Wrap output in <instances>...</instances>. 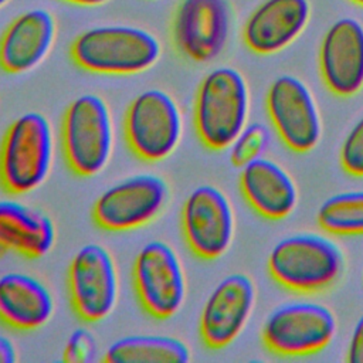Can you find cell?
<instances>
[{
  "label": "cell",
  "mask_w": 363,
  "mask_h": 363,
  "mask_svg": "<svg viewBox=\"0 0 363 363\" xmlns=\"http://www.w3.org/2000/svg\"><path fill=\"white\" fill-rule=\"evenodd\" d=\"M157 37L135 26H98L79 33L69 47L75 65L92 74L133 75L152 68L160 58Z\"/></svg>",
  "instance_id": "obj_1"
},
{
  "label": "cell",
  "mask_w": 363,
  "mask_h": 363,
  "mask_svg": "<svg viewBox=\"0 0 363 363\" xmlns=\"http://www.w3.org/2000/svg\"><path fill=\"white\" fill-rule=\"evenodd\" d=\"M250 91L242 74L218 67L204 75L193 104V125L199 140L210 150H225L244 129Z\"/></svg>",
  "instance_id": "obj_2"
},
{
  "label": "cell",
  "mask_w": 363,
  "mask_h": 363,
  "mask_svg": "<svg viewBox=\"0 0 363 363\" xmlns=\"http://www.w3.org/2000/svg\"><path fill=\"white\" fill-rule=\"evenodd\" d=\"M54 132L41 112H26L6 129L0 143V186L10 194H27L50 176Z\"/></svg>",
  "instance_id": "obj_3"
},
{
  "label": "cell",
  "mask_w": 363,
  "mask_h": 363,
  "mask_svg": "<svg viewBox=\"0 0 363 363\" xmlns=\"http://www.w3.org/2000/svg\"><path fill=\"white\" fill-rule=\"evenodd\" d=\"M61 149L71 172L79 177L101 173L113 150V121L106 101L96 94L75 98L61 119Z\"/></svg>",
  "instance_id": "obj_4"
},
{
  "label": "cell",
  "mask_w": 363,
  "mask_h": 363,
  "mask_svg": "<svg viewBox=\"0 0 363 363\" xmlns=\"http://www.w3.org/2000/svg\"><path fill=\"white\" fill-rule=\"evenodd\" d=\"M267 267L281 286L302 295L329 289L340 277L343 255L329 238L296 234L279 240L269 251Z\"/></svg>",
  "instance_id": "obj_5"
},
{
  "label": "cell",
  "mask_w": 363,
  "mask_h": 363,
  "mask_svg": "<svg viewBox=\"0 0 363 363\" xmlns=\"http://www.w3.org/2000/svg\"><path fill=\"white\" fill-rule=\"evenodd\" d=\"M182 135V111L169 92L146 89L129 102L123 116V136L138 159L149 163L167 159L177 149Z\"/></svg>",
  "instance_id": "obj_6"
},
{
  "label": "cell",
  "mask_w": 363,
  "mask_h": 363,
  "mask_svg": "<svg viewBox=\"0 0 363 363\" xmlns=\"http://www.w3.org/2000/svg\"><path fill=\"white\" fill-rule=\"evenodd\" d=\"M132 282L142 309L155 319L174 316L186 301L184 268L177 252L162 240H152L138 251Z\"/></svg>",
  "instance_id": "obj_7"
},
{
  "label": "cell",
  "mask_w": 363,
  "mask_h": 363,
  "mask_svg": "<svg viewBox=\"0 0 363 363\" xmlns=\"http://www.w3.org/2000/svg\"><path fill=\"white\" fill-rule=\"evenodd\" d=\"M167 200L169 186L163 177L135 174L104 190L94 201L91 216L105 231H132L156 220Z\"/></svg>",
  "instance_id": "obj_8"
},
{
  "label": "cell",
  "mask_w": 363,
  "mask_h": 363,
  "mask_svg": "<svg viewBox=\"0 0 363 363\" xmlns=\"http://www.w3.org/2000/svg\"><path fill=\"white\" fill-rule=\"evenodd\" d=\"M67 284L75 315L86 323L106 319L119 298V275L113 257L99 244H85L72 257Z\"/></svg>",
  "instance_id": "obj_9"
},
{
  "label": "cell",
  "mask_w": 363,
  "mask_h": 363,
  "mask_svg": "<svg viewBox=\"0 0 363 363\" xmlns=\"http://www.w3.org/2000/svg\"><path fill=\"white\" fill-rule=\"evenodd\" d=\"M335 332L336 319L329 308L313 302H292L268 315L261 329V342L279 356H308L323 350Z\"/></svg>",
  "instance_id": "obj_10"
},
{
  "label": "cell",
  "mask_w": 363,
  "mask_h": 363,
  "mask_svg": "<svg viewBox=\"0 0 363 363\" xmlns=\"http://www.w3.org/2000/svg\"><path fill=\"white\" fill-rule=\"evenodd\" d=\"M182 233L189 250L201 259L213 261L227 252L234 237V211L228 197L213 184H200L186 197Z\"/></svg>",
  "instance_id": "obj_11"
},
{
  "label": "cell",
  "mask_w": 363,
  "mask_h": 363,
  "mask_svg": "<svg viewBox=\"0 0 363 363\" xmlns=\"http://www.w3.org/2000/svg\"><path fill=\"white\" fill-rule=\"evenodd\" d=\"M231 30L228 0H182L172 23L176 50L194 62H210L224 50Z\"/></svg>",
  "instance_id": "obj_12"
},
{
  "label": "cell",
  "mask_w": 363,
  "mask_h": 363,
  "mask_svg": "<svg viewBox=\"0 0 363 363\" xmlns=\"http://www.w3.org/2000/svg\"><path fill=\"white\" fill-rule=\"evenodd\" d=\"M267 111L279 139L296 153L312 150L320 138V118L309 88L294 75L277 77L267 92Z\"/></svg>",
  "instance_id": "obj_13"
},
{
  "label": "cell",
  "mask_w": 363,
  "mask_h": 363,
  "mask_svg": "<svg viewBox=\"0 0 363 363\" xmlns=\"http://www.w3.org/2000/svg\"><path fill=\"white\" fill-rule=\"evenodd\" d=\"M255 302L251 278L234 272L223 278L207 296L199 318V333L206 347L218 350L231 345L244 329Z\"/></svg>",
  "instance_id": "obj_14"
},
{
  "label": "cell",
  "mask_w": 363,
  "mask_h": 363,
  "mask_svg": "<svg viewBox=\"0 0 363 363\" xmlns=\"http://www.w3.org/2000/svg\"><path fill=\"white\" fill-rule=\"evenodd\" d=\"M319 71L326 88L352 96L363 88V24L352 17L336 20L319 47Z\"/></svg>",
  "instance_id": "obj_15"
},
{
  "label": "cell",
  "mask_w": 363,
  "mask_h": 363,
  "mask_svg": "<svg viewBox=\"0 0 363 363\" xmlns=\"http://www.w3.org/2000/svg\"><path fill=\"white\" fill-rule=\"evenodd\" d=\"M57 35L54 16L31 9L14 17L0 37V69L7 74L31 71L51 51Z\"/></svg>",
  "instance_id": "obj_16"
},
{
  "label": "cell",
  "mask_w": 363,
  "mask_h": 363,
  "mask_svg": "<svg viewBox=\"0 0 363 363\" xmlns=\"http://www.w3.org/2000/svg\"><path fill=\"white\" fill-rule=\"evenodd\" d=\"M309 14L308 0H264L244 23V44L255 54L278 52L303 31Z\"/></svg>",
  "instance_id": "obj_17"
},
{
  "label": "cell",
  "mask_w": 363,
  "mask_h": 363,
  "mask_svg": "<svg viewBox=\"0 0 363 363\" xmlns=\"http://www.w3.org/2000/svg\"><path fill=\"white\" fill-rule=\"evenodd\" d=\"M238 184L245 201L268 220L288 217L298 201V190L288 172L262 156L241 167Z\"/></svg>",
  "instance_id": "obj_18"
},
{
  "label": "cell",
  "mask_w": 363,
  "mask_h": 363,
  "mask_svg": "<svg viewBox=\"0 0 363 363\" xmlns=\"http://www.w3.org/2000/svg\"><path fill=\"white\" fill-rule=\"evenodd\" d=\"M51 291L26 272L0 275V322L10 329L27 332L43 328L54 315Z\"/></svg>",
  "instance_id": "obj_19"
},
{
  "label": "cell",
  "mask_w": 363,
  "mask_h": 363,
  "mask_svg": "<svg viewBox=\"0 0 363 363\" xmlns=\"http://www.w3.org/2000/svg\"><path fill=\"white\" fill-rule=\"evenodd\" d=\"M55 244V225L43 211L14 200H0V258L17 254L35 259Z\"/></svg>",
  "instance_id": "obj_20"
},
{
  "label": "cell",
  "mask_w": 363,
  "mask_h": 363,
  "mask_svg": "<svg viewBox=\"0 0 363 363\" xmlns=\"http://www.w3.org/2000/svg\"><path fill=\"white\" fill-rule=\"evenodd\" d=\"M190 360L189 346L169 335H129L116 339L105 352L109 363H184Z\"/></svg>",
  "instance_id": "obj_21"
},
{
  "label": "cell",
  "mask_w": 363,
  "mask_h": 363,
  "mask_svg": "<svg viewBox=\"0 0 363 363\" xmlns=\"http://www.w3.org/2000/svg\"><path fill=\"white\" fill-rule=\"evenodd\" d=\"M316 221L323 231L333 235H362L363 190L328 197L318 208Z\"/></svg>",
  "instance_id": "obj_22"
},
{
  "label": "cell",
  "mask_w": 363,
  "mask_h": 363,
  "mask_svg": "<svg viewBox=\"0 0 363 363\" xmlns=\"http://www.w3.org/2000/svg\"><path fill=\"white\" fill-rule=\"evenodd\" d=\"M269 143V130L265 125L250 123L238 133L230 145V160L235 167H242L247 163L261 157Z\"/></svg>",
  "instance_id": "obj_23"
},
{
  "label": "cell",
  "mask_w": 363,
  "mask_h": 363,
  "mask_svg": "<svg viewBox=\"0 0 363 363\" xmlns=\"http://www.w3.org/2000/svg\"><path fill=\"white\" fill-rule=\"evenodd\" d=\"M339 162L347 174L363 177V116L345 136L339 150Z\"/></svg>",
  "instance_id": "obj_24"
},
{
  "label": "cell",
  "mask_w": 363,
  "mask_h": 363,
  "mask_svg": "<svg viewBox=\"0 0 363 363\" xmlns=\"http://www.w3.org/2000/svg\"><path fill=\"white\" fill-rule=\"evenodd\" d=\"M98 343L91 330L85 328L74 329L62 349V360L68 363H88L95 359Z\"/></svg>",
  "instance_id": "obj_25"
},
{
  "label": "cell",
  "mask_w": 363,
  "mask_h": 363,
  "mask_svg": "<svg viewBox=\"0 0 363 363\" xmlns=\"http://www.w3.org/2000/svg\"><path fill=\"white\" fill-rule=\"evenodd\" d=\"M346 360L349 363H363V315L359 318L352 330Z\"/></svg>",
  "instance_id": "obj_26"
},
{
  "label": "cell",
  "mask_w": 363,
  "mask_h": 363,
  "mask_svg": "<svg viewBox=\"0 0 363 363\" xmlns=\"http://www.w3.org/2000/svg\"><path fill=\"white\" fill-rule=\"evenodd\" d=\"M17 360V349L14 343L0 335V363H14Z\"/></svg>",
  "instance_id": "obj_27"
},
{
  "label": "cell",
  "mask_w": 363,
  "mask_h": 363,
  "mask_svg": "<svg viewBox=\"0 0 363 363\" xmlns=\"http://www.w3.org/2000/svg\"><path fill=\"white\" fill-rule=\"evenodd\" d=\"M71 4H77V6H85V7H95V6H101L105 4L109 0H62Z\"/></svg>",
  "instance_id": "obj_28"
},
{
  "label": "cell",
  "mask_w": 363,
  "mask_h": 363,
  "mask_svg": "<svg viewBox=\"0 0 363 363\" xmlns=\"http://www.w3.org/2000/svg\"><path fill=\"white\" fill-rule=\"evenodd\" d=\"M9 1H10V0H0V9H1L3 6H6Z\"/></svg>",
  "instance_id": "obj_29"
},
{
  "label": "cell",
  "mask_w": 363,
  "mask_h": 363,
  "mask_svg": "<svg viewBox=\"0 0 363 363\" xmlns=\"http://www.w3.org/2000/svg\"><path fill=\"white\" fill-rule=\"evenodd\" d=\"M350 1H353V3H356L359 6H363V0H350Z\"/></svg>",
  "instance_id": "obj_30"
}]
</instances>
